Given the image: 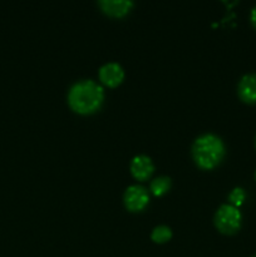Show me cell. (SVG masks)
<instances>
[{
  "mask_svg": "<svg viewBox=\"0 0 256 257\" xmlns=\"http://www.w3.org/2000/svg\"><path fill=\"white\" fill-rule=\"evenodd\" d=\"M104 100V90L102 85L93 80H80L70 88L68 93V103L73 112L87 115L97 112Z\"/></svg>",
  "mask_w": 256,
  "mask_h": 257,
  "instance_id": "1",
  "label": "cell"
},
{
  "mask_svg": "<svg viewBox=\"0 0 256 257\" xmlns=\"http://www.w3.org/2000/svg\"><path fill=\"white\" fill-rule=\"evenodd\" d=\"M192 157L196 165L202 170H212L225 157V145L217 136L202 135L193 142Z\"/></svg>",
  "mask_w": 256,
  "mask_h": 257,
  "instance_id": "2",
  "label": "cell"
},
{
  "mask_svg": "<svg viewBox=\"0 0 256 257\" xmlns=\"http://www.w3.org/2000/svg\"><path fill=\"white\" fill-rule=\"evenodd\" d=\"M215 226L221 233L232 235L240 230L241 212L232 205H222L215 215Z\"/></svg>",
  "mask_w": 256,
  "mask_h": 257,
  "instance_id": "3",
  "label": "cell"
},
{
  "mask_svg": "<svg viewBox=\"0 0 256 257\" xmlns=\"http://www.w3.org/2000/svg\"><path fill=\"white\" fill-rule=\"evenodd\" d=\"M150 202V196L142 186H131L124 192V206L131 212H140L145 210Z\"/></svg>",
  "mask_w": 256,
  "mask_h": 257,
  "instance_id": "4",
  "label": "cell"
},
{
  "mask_svg": "<svg viewBox=\"0 0 256 257\" xmlns=\"http://www.w3.org/2000/svg\"><path fill=\"white\" fill-rule=\"evenodd\" d=\"M100 10L110 18H123L132 10L135 0H97Z\"/></svg>",
  "mask_w": 256,
  "mask_h": 257,
  "instance_id": "5",
  "label": "cell"
},
{
  "mask_svg": "<svg viewBox=\"0 0 256 257\" xmlns=\"http://www.w3.org/2000/svg\"><path fill=\"white\" fill-rule=\"evenodd\" d=\"M99 80L108 88H115L124 79V72L118 63H107L99 69Z\"/></svg>",
  "mask_w": 256,
  "mask_h": 257,
  "instance_id": "6",
  "label": "cell"
},
{
  "mask_svg": "<svg viewBox=\"0 0 256 257\" xmlns=\"http://www.w3.org/2000/svg\"><path fill=\"white\" fill-rule=\"evenodd\" d=\"M155 166L150 157L145 155L137 156L131 162V173L138 181H146L152 176Z\"/></svg>",
  "mask_w": 256,
  "mask_h": 257,
  "instance_id": "7",
  "label": "cell"
},
{
  "mask_svg": "<svg viewBox=\"0 0 256 257\" xmlns=\"http://www.w3.org/2000/svg\"><path fill=\"white\" fill-rule=\"evenodd\" d=\"M238 97L248 104L256 103V74H246L238 83Z\"/></svg>",
  "mask_w": 256,
  "mask_h": 257,
  "instance_id": "8",
  "label": "cell"
},
{
  "mask_svg": "<svg viewBox=\"0 0 256 257\" xmlns=\"http://www.w3.org/2000/svg\"><path fill=\"white\" fill-rule=\"evenodd\" d=\"M171 187V181L168 177H157L151 182L150 190L152 192L153 196L156 197H161V196L165 195Z\"/></svg>",
  "mask_w": 256,
  "mask_h": 257,
  "instance_id": "9",
  "label": "cell"
},
{
  "mask_svg": "<svg viewBox=\"0 0 256 257\" xmlns=\"http://www.w3.org/2000/svg\"><path fill=\"white\" fill-rule=\"evenodd\" d=\"M172 237V231L167 226H158L151 233V238L156 243H165L171 240Z\"/></svg>",
  "mask_w": 256,
  "mask_h": 257,
  "instance_id": "10",
  "label": "cell"
},
{
  "mask_svg": "<svg viewBox=\"0 0 256 257\" xmlns=\"http://www.w3.org/2000/svg\"><path fill=\"white\" fill-rule=\"evenodd\" d=\"M245 192H243L242 188H235L232 192L228 196V200H230V205L235 206V207H240L241 205L245 201Z\"/></svg>",
  "mask_w": 256,
  "mask_h": 257,
  "instance_id": "11",
  "label": "cell"
},
{
  "mask_svg": "<svg viewBox=\"0 0 256 257\" xmlns=\"http://www.w3.org/2000/svg\"><path fill=\"white\" fill-rule=\"evenodd\" d=\"M250 20H251V24H252L253 28L256 29V7L252 8V10H251Z\"/></svg>",
  "mask_w": 256,
  "mask_h": 257,
  "instance_id": "12",
  "label": "cell"
},
{
  "mask_svg": "<svg viewBox=\"0 0 256 257\" xmlns=\"http://www.w3.org/2000/svg\"><path fill=\"white\" fill-rule=\"evenodd\" d=\"M222 2H225L226 4L230 5V7H232V5H235L236 3H237V0H222Z\"/></svg>",
  "mask_w": 256,
  "mask_h": 257,
  "instance_id": "13",
  "label": "cell"
},
{
  "mask_svg": "<svg viewBox=\"0 0 256 257\" xmlns=\"http://www.w3.org/2000/svg\"><path fill=\"white\" fill-rule=\"evenodd\" d=\"M255 180H256V173H255Z\"/></svg>",
  "mask_w": 256,
  "mask_h": 257,
  "instance_id": "14",
  "label": "cell"
},
{
  "mask_svg": "<svg viewBox=\"0 0 256 257\" xmlns=\"http://www.w3.org/2000/svg\"><path fill=\"white\" fill-rule=\"evenodd\" d=\"M252 257H256V255H253V256H252Z\"/></svg>",
  "mask_w": 256,
  "mask_h": 257,
  "instance_id": "15",
  "label": "cell"
},
{
  "mask_svg": "<svg viewBox=\"0 0 256 257\" xmlns=\"http://www.w3.org/2000/svg\"><path fill=\"white\" fill-rule=\"evenodd\" d=\"M255 145H256V140H255Z\"/></svg>",
  "mask_w": 256,
  "mask_h": 257,
  "instance_id": "16",
  "label": "cell"
}]
</instances>
